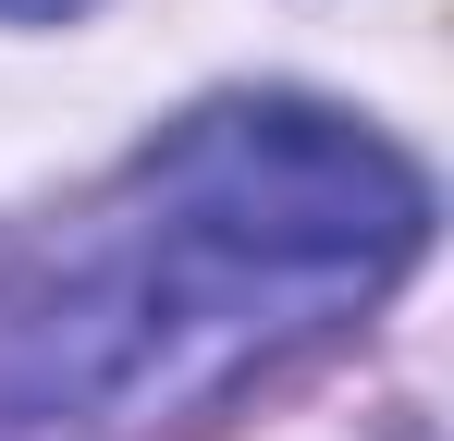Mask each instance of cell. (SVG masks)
Wrapping results in <instances>:
<instances>
[{
	"label": "cell",
	"instance_id": "obj_1",
	"mask_svg": "<svg viewBox=\"0 0 454 441\" xmlns=\"http://www.w3.org/2000/svg\"><path fill=\"white\" fill-rule=\"evenodd\" d=\"M430 184L405 147L319 98H209L148 147L136 172V258L111 282L136 368L160 331H295L344 319L418 270Z\"/></svg>",
	"mask_w": 454,
	"mask_h": 441
},
{
	"label": "cell",
	"instance_id": "obj_2",
	"mask_svg": "<svg viewBox=\"0 0 454 441\" xmlns=\"http://www.w3.org/2000/svg\"><path fill=\"white\" fill-rule=\"evenodd\" d=\"M86 0H0V25H74Z\"/></svg>",
	"mask_w": 454,
	"mask_h": 441
}]
</instances>
